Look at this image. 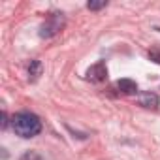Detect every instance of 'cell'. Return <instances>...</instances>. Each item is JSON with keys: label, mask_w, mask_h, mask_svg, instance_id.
I'll list each match as a JSON object with an SVG mask.
<instances>
[{"label": "cell", "mask_w": 160, "mask_h": 160, "mask_svg": "<svg viewBox=\"0 0 160 160\" xmlns=\"http://www.w3.org/2000/svg\"><path fill=\"white\" fill-rule=\"evenodd\" d=\"M147 55H149V58H151L152 62L160 64V47H152V49H151V51H149Z\"/></svg>", "instance_id": "cell-7"}, {"label": "cell", "mask_w": 160, "mask_h": 160, "mask_svg": "<svg viewBox=\"0 0 160 160\" xmlns=\"http://www.w3.org/2000/svg\"><path fill=\"white\" fill-rule=\"evenodd\" d=\"M66 25L64 13L62 12H53L47 15V19L43 21V25L40 27V36L42 38H53L55 34H58Z\"/></svg>", "instance_id": "cell-2"}, {"label": "cell", "mask_w": 160, "mask_h": 160, "mask_svg": "<svg viewBox=\"0 0 160 160\" xmlns=\"http://www.w3.org/2000/svg\"><path fill=\"white\" fill-rule=\"evenodd\" d=\"M42 62L40 60H30V64H28V79L30 81H36V79L42 75Z\"/></svg>", "instance_id": "cell-6"}, {"label": "cell", "mask_w": 160, "mask_h": 160, "mask_svg": "<svg viewBox=\"0 0 160 160\" xmlns=\"http://www.w3.org/2000/svg\"><path fill=\"white\" fill-rule=\"evenodd\" d=\"M115 89L122 94H138V83L132 79H119L115 83Z\"/></svg>", "instance_id": "cell-5"}, {"label": "cell", "mask_w": 160, "mask_h": 160, "mask_svg": "<svg viewBox=\"0 0 160 160\" xmlns=\"http://www.w3.org/2000/svg\"><path fill=\"white\" fill-rule=\"evenodd\" d=\"M138 104L141 108H145V109H156L160 106V98L154 92H141L138 96Z\"/></svg>", "instance_id": "cell-4"}, {"label": "cell", "mask_w": 160, "mask_h": 160, "mask_svg": "<svg viewBox=\"0 0 160 160\" xmlns=\"http://www.w3.org/2000/svg\"><path fill=\"white\" fill-rule=\"evenodd\" d=\"M106 6H108L106 0H102V2H87V8H89V10H102V8H106Z\"/></svg>", "instance_id": "cell-8"}, {"label": "cell", "mask_w": 160, "mask_h": 160, "mask_svg": "<svg viewBox=\"0 0 160 160\" xmlns=\"http://www.w3.org/2000/svg\"><path fill=\"white\" fill-rule=\"evenodd\" d=\"M85 77L89 79V81H92V83H102V81H106V79H108V66H106V62L100 60V62L92 64V66L87 70Z\"/></svg>", "instance_id": "cell-3"}, {"label": "cell", "mask_w": 160, "mask_h": 160, "mask_svg": "<svg viewBox=\"0 0 160 160\" xmlns=\"http://www.w3.org/2000/svg\"><path fill=\"white\" fill-rule=\"evenodd\" d=\"M12 128L19 138L30 139V138H36L42 132V121H40V117L36 113L19 111V113H15L12 117Z\"/></svg>", "instance_id": "cell-1"}]
</instances>
